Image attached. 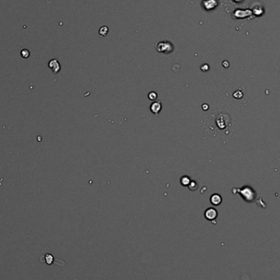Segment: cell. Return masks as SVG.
I'll use <instances>...</instances> for the list:
<instances>
[{
    "instance_id": "8992f818",
    "label": "cell",
    "mask_w": 280,
    "mask_h": 280,
    "mask_svg": "<svg viewBox=\"0 0 280 280\" xmlns=\"http://www.w3.org/2000/svg\"><path fill=\"white\" fill-rule=\"evenodd\" d=\"M151 111L155 115H157L162 110V103L160 102H154L151 104Z\"/></svg>"
},
{
    "instance_id": "277c9868",
    "label": "cell",
    "mask_w": 280,
    "mask_h": 280,
    "mask_svg": "<svg viewBox=\"0 0 280 280\" xmlns=\"http://www.w3.org/2000/svg\"><path fill=\"white\" fill-rule=\"evenodd\" d=\"M252 14L251 10H237L234 12V16L236 18H245L250 16Z\"/></svg>"
},
{
    "instance_id": "9c48e42d",
    "label": "cell",
    "mask_w": 280,
    "mask_h": 280,
    "mask_svg": "<svg viewBox=\"0 0 280 280\" xmlns=\"http://www.w3.org/2000/svg\"><path fill=\"white\" fill-rule=\"evenodd\" d=\"M108 27L102 26L99 29V35L100 36H106L108 33Z\"/></svg>"
},
{
    "instance_id": "5bb4252c",
    "label": "cell",
    "mask_w": 280,
    "mask_h": 280,
    "mask_svg": "<svg viewBox=\"0 0 280 280\" xmlns=\"http://www.w3.org/2000/svg\"><path fill=\"white\" fill-rule=\"evenodd\" d=\"M203 1H206V0H203Z\"/></svg>"
},
{
    "instance_id": "30bf717a",
    "label": "cell",
    "mask_w": 280,
    "mask_h": 280,
    "mask_svg": "<svg viewBox=\"0 0 280 280\" xmlns=\"http://www.w3.org/2000/svg\"><path fill=\"white\" fill-rule=\"evenodd\" d=\"M191 183V181H190V179L189 177H186V176H183L181 179V184L183 186H188L189 185V183Z\"/></svg>"
},
{
    "instance_id": "4fadbf2b",
    "label": "cell",
    "mask_w": 280,
    "mask_h": 280,
    "mask_svg": "<svg viewBox=\"0 0 280 280\" xmlns=\"http://www.w3.org/2000/svg\"><path fill=\"white\" fill-rule=\"evenodd\" d=\"M234 1L235 3H241L242 0H234Z\"/></svg>"
},
{
    "instance_id": "8fae6325",
    "label": "cell",
    "mask_w": 280,
    "mask_h": 280,
    "mask_svg": "<svg viewBox=\"0 0 280 280\" xmlns=\"http://www.w3.org/2000/svg\"><path fill=\"white\" fill-rule=\"evenodd\" d=\"M148 97H149V99L152 100V101H154V100L156 99L157 94H156L155 92H151V93H149V94H148Z\"/></svg>"
},
{
    "instance_id": "52a82bcc",
    "label": "cell",
    "mask_w": 280,
    "mask_h": 280,
    "mask_svg": "<svg viewBox=\"0 0 280 280\" xmlns=\"http://www.w3.org/2000/svg\"><path fill=\"white\" fill-rule=\"evenodd\" d=\"M221 202H222V197L219 194H213L212 196L210 197V202L214 206H218V205L220 204Z\"/></svg>"
},
{
    "instance_id": "7c38bea8",
    "label": "cell",
    "mask_w": 280,
    "mask_h": 280,
    "mask_svg": "<svg viewBox=\"0 0 280 280\" xmlns=\"http://www.w3.org/2000/svg\"><path fill=\"white\" fill-rule=\"evenodd\" d=\"M21 54H22V57H24V58H27V57H30V52L28 51V50H26V49L22 50Z\"/></svg>"
},
{
    "instance_id": "7a4b0ae2",
    "label": "cell",
    "mask_w": 280,
    "mask_h": 280,
    "mask_svg": "<svg viewBox=\"0 0 280 280\" xmlns=\"http://www.w3.org/2000/svg\"><path fill=\"white\" fill-rule=\"evenodd\" d=\"M202 5L207 11H210L217 7L218 2L216 0H206L202 2Z\"/></svg>"
},
{
    "instance_id": "6da1fadb",
    "label": "cell",
    "mask_w": 280,
    "mask_h": 280,
    "mask_svg": "<svg viewBox=\"0 0 280 280\" xmlns=\"http://www.w3.org/2000/svg\"><path fill=\"white\" fill-rule=\"evenodd\" d=\"M156 50L160 53H170L174 50V45L169 41H161L156 44Z\"/></svg>"
},
{
    "instance_id": "3957f363",
    "label": "cell",
    "mask_w": 280,
    "mask_h": 280,
    "mask_svg": "<svg viewBox=\"0 0 280 280\" xmlns=\"http://www.w3.org/2000/svg\"><path fill=\"white\" fill-rule=\"evenodd\" d=\"M205 217L208 220H214L217 217V210L214 208H208L205 211Z\"/></svg>"
},
{
    "instance_id": "5b68a950",
    "label": "cell",
    "mask_w": 280,
    "mask_h": 280,
    "mask_svg": "<svg viewBox=\"0 0 280 280\" xmlns=\"http://www.w3.org/2000/svg\"><path fill=\"white\" fill-rule=\"evenodd\" d=\"M49 67L54 73H58L60 71V70H61L60 63L58 62V61L56 59L51 60V61L49 62Z\"/></svg>"
},
{
    "instance_id": "ba28073f",
    "label": "cell",
    "mask_w": 280,
    "mask_h": 280,
    "mask_svg": "<svg viewBox=\"0 0 280 280\" xmlns=\"http://www.w3.org/2000/svg\"><path fill=\"white\" fill-rule=\"evenodd\" d=\"M44 258H45L46 263L48 265H52L53 263L54 257L52 256L51 254H46L45 256H44Z\"/></svg>"
}]
</instances>
